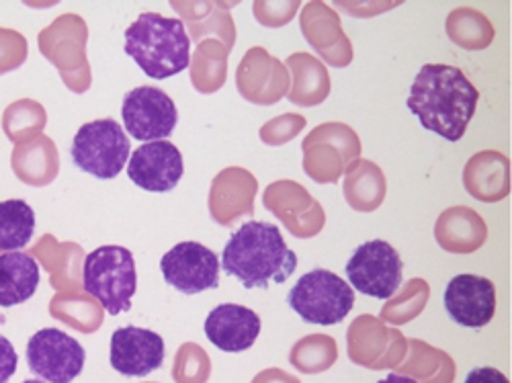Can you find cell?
Instances as JSON below:
<instances>
[{"instance_id":"1","label":"cell","mask_w":512,"mask_h":383,"mask_svg":"<svg viewBox=\"0 0 512 383\" xmlns=\"http://www.w3.org/2000/svg\"><path fill=\"white\" fill-rule=\"evenodd\" d=\"M480 91L463 70L449 64H426L416 74L406 107L424 130L447 142H459L474 119Z\"/></svg>"},{"instance_id":"2","label":"cell","mask_w":512,"mask_h":383,"mask_svg":"<svg viewBox=\"0 0 512 383\" xmlns=\"http://www.w3.org/2000/svg\"><path fill=\"white\" fill-rule=\"evenodd\" d=\"M222 269L246 289H267L271 283H285L295 273L297 257L275 224L246 222L224 246Z\"/></svg>"},{"instance_id":"3","label":"cell","mask_w":512,"mask_h":383,"mask_svg":"<svg viewBox=\"0 0 512 383\" xmlns=\"http://www.w3.org/2000/svg\"><path fill=\"white\" fill-rule=\"evenodd\" d=\"M125 54L146 76L164 80L189 68L191 39L179 19L142 13L125 29Z\"/></svg>"},{"instance_id":"4","label":"cell","mask_w":512,"mask_h":383,"mask_svg":"<svg viewBox=\"0 0 512 383\" xmlns=\"http://www.w3.org/2000/svg\"><path fill=\"white\" fill-rule=\"evenodd\" d=\"M82 287L97 297L111 316L127 312L138 289L134 254L111 244L89 252L82 267Z\"/></svg>"},{"instance_id":"5","label":"cell","mask_w":512,"mask_h":383,"mask_svg":"<svg viewBox=\"0 0 512 383\" xmlns=\"http://www.w3.org/2000/svg\"><path fill=\"white\" fill-rule=\"evenodd\" d=\"M287 304L308 324L334 326L351 314L355 291L336 273L314 269L291 287Z\"/></svg>"},{"instance_id":"6","label":"cell","mask_w":512,"mask_h":383,"mask_svg":"<svg viewBox=\"0 0 512 383\" xmlns=\"http://www.w3.org/2000/svg\"><path fill=\"white\" fill-rule=\"evenodd\" d=\"M72 162L101 181L115 179L132 156L130 138L113 119L84 123L72 142Z\"/></svg>"},{"instance_id":"7","label":"cell","mask_w":512,"mask_h":383,"mask_svg":"<svg viewBox=\"0 0 512 383\" xmlns=\"http://www.w3.org/2000/svg\"><path fill=\"white\" fill-rule=\"evenodd\" d=\"M345 271L351 285L363 295L390 300L402 285L404 263L390 242L369 240L353 252Z\"/></svg>"},{"instance_id":"8","label":"cell","mask_w":512,"mask_h":383,"mask_svg":"<svg viewBox=\"0 0 512 383\" xmlns=\"http://www.w3.org/2000/svg\"><path fill=\"white\" fill-rule=\"evenodd\" d=\"M87 353L70 334L58 328L35 332L27 343L29 369L48 383H72L84 369Z\"/></svg>"},{"instance_id":"9","label":"cell","mask_w":512,"mask_h":383,"mask_svg":"<svg viewBox=\"0 0 512 383\" xmlns=\"http://www.w3.org/2000/svg\"><path fill=\"white\" fill-rule=\"evenodd\" d=\"M121 117L125 132L140 142H160L175 132L177 107L164 91L138 87L123 97Z\"/></svg>"},{"instance_id":"10","label":"cell","mask_w":512,"mask_h":383,"mask_svg":"<svg viewBox=\"0 0 512 383\" xmlns=\"http://www.w3.org/2000/svg\"><path fill=\"white\" fill-rule=\"evenodd\" d=\"M164 281L185 295H195L220 285V261L216 252L199 242H181L160 259Z\"/></svg>"},{"instance_id":"11","label":"cell","mask_w":512,"mask_h":383,"mask_svg":"<svg viewBox=\"0 0 512 383\" xmlns=\"http://www.w3.org/2000/svg\"><path fill=\"white\" fill-rule=\"evenodd\" d=\"M185 164L181 150L166 140L142 144L132 152L127 175L132 183L150 193L173 191L183 179Z\"/></svg>"},{"instance_id":"12","label":"cell","mask_w":512,"mask_h":383,"mask_svg":"<svg viewBox=\"0 0 512 383\" xmlns=\"http://www.w3.org/2000/svg\"><path fill=\"white\" fill-rule=\"evenodd\" d=\"M443 304L451 320L465 328H482L496 314V287L480 275H457L449 281Z\"/></svg>"},{"instance_id":"13","label":"cell","mask_w":512,"mask_h":383,"mask_svg":"<svg viewBox=\"0 0 512 383\" xmlns=\"http://www.w3.org/2000/svg\"><path fill=\"white\" fill-rule=\"evenodd\" d=\"M164 357V340L152 330L123 326L111 334V367L125 377H146L162 367Z\"/></svg>"},{"instance_id":"14","label":"cell","mask_w":512,"mask_h":383,"mask_svg":"<svg viewBox=\"0 0 512 383\" xmlns=\"http://www.w3.org/2000/svg\"><path fill=\"white\" fill-rule=\"evenodd\" d=\"M261 334V318L250 308L222 304L213 308L205 320V336L224 353L248 351Z\"/></svg>"},{"instance_id":"15","label":"cell","mask_w":512,"mask_h":383,"mask_svg":"<svg viewBox=\"0 0 512 383\" xmlns=\"http://www.w3.org/2000/svg\"><path fill=\"white\" fill-rule=\"evenodd\" d=\"M39 285V265L25 252L0 254V308H13L33 297Z\"/></svg>"},{"instance_id":"16","label":"cell","mask_w":512,"mask_h":383,"mask_svg":"<svg viewBox=\"0 0 512 383\" xmlns=\"http://www.w3.org/2000/svg\"><path fill=\"white\" fill-rule=\"evenodd\" d=\"M35 232V214L23 199L0 203V250H21Z\"/></svg>"},{"instance_id":"17","label":"cell","mask_w":512,"mask_h":383,"mask_svg":"<svg viewBox=\"0 0 512 383\" xmlns=\"http://www.w3.org/2000/svg\"><path fill=\"white\" fill-rule=\"evenodd\" d=\"M17 365H19V357L15 347L11 345V340L0 336V383H7L15 375Z\"/></svg>"},{"instance_id":"18","label":"cell","mask_w":512,"mask_h":383,"mask_svg":"<svg viewBox=\"0 0 512 383\" xmlns=\"http://www.w3.org/2000/svg\"><path fill=\"white\" fill-rule=\"evenodd\" d=\"M465 383H510V381L502 371L494 367H478L467 373Z\"/></svg>"},{"instance_id":"19","label":"cell","mask_w":512,"mask_h":383,"mask_svg":"<svg viewBox=\"0 0 512 383\" xmlns=\"http://www.w3.org/2000/svg\"><path fill=\"white\" fill-rule=\"evenodd\" d=\"M377 383H418V381H414L410 377H404V375H398V373H390L386 379H381Z\"/></svg>"},{"instance_id":"20","label":"cell","mask_w":512,"mask_h":383,"mask_svg":"<svg viewBox=\"0 0 512 383\" xmlns=\"http://www.w3.org/2000/svg\"><path fill=\"white\" fill-rule=\"evenodd\" d=\"M23 383H44V381H37V379H27V381H23Z\"/></svg>"}]
</instances>
